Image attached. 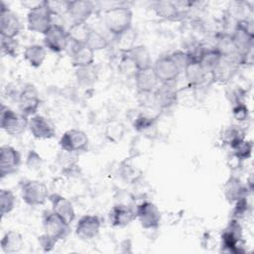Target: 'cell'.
Masks as SVG:
<instances>
[{
    "instance_id": "cell-24",
    "label": "cell",
    "mask_w": 254,
    "mask_h": 254,
    "mask_svg": "<svg viewBox=\"0 0 254 254\" xmlns=\"http://www.w3.org/2000/svg\"><path fill=\"white\" fill-rule=\"evenodd\" d=\"M183 71L185 73V78L189 87H198L202 85L206 80L207 73L196 60L190 59Z\"/></svg>"
},
{
    "instance_id": "cell-14",
    "label": "cell",
    "mask_w": 254,
    "mask_h": 254,
    "mask_svg": "<svg viewBox=\"0 0 254 254\" xmlns=\"http://www.w3.org/2000/svg\"><path fill=\"white\" fill-rule=\"evenodd\" d=\"M28 129L32 136L39 140H49L55 137V124L46 116L35 114L29 117Z\"/></svg>"
},
{
    "instance_id": "cell-30",
    "label": "cell",
    "mask_w": 254,
    "mask_h": 254,
    "mask_svg": "<svg viewBox=\"0 0 254 254\" xmlns=\"http://www.w3.org/2000/svg\"><path fill=\"white\" fill-rule=\"evenodd\" d=\"M75 78L81 86H92L98 79V69L94 64L86 66L75 67Z\"/></svg>"
},
{
    "instance_id": "cell-20",
    "label": "cell",
    "mask_w": 254,
    "mask_h": 254,
    "mask_svg": "<svg viewBox=\"0 0 254 254\" xmlns=\"http://www.w3.org/2000/svg\"><path fill=\"white\" fill-rule=\"evenodd\" d=\"M108 217L110 224L119 228L126 227L136 219L135 210L123 203L114 204L108 213Z\"/></svg>"
},
{
    "instance_id": "cell-18",
    "label": "cell",
    "mask_w": 254,
    "mask_h": 254,
    "mask_svg": "<svg viewBox=\"0 0 254 254\" xmlns=\"http://www.w3.org/2000/svg\"><path fill=\"white\" fill-rule=\"evenodd\" d=\"M94 12V4L88 0L67 1L66 15L71 24L86 23Z\"/></svg>"
},
{
    "instance_id": "cell-1",
    "label": "cell",
    "mask_w": 254,
    "mask_h": 254,
    "mask_svg": "<svg viewBox=\"0 0 254 254\" xmlns=\"http://www.w3.org/2000/svg\"><path fill=\"white\" fill-rule=\"evenodd\" d=\"M103 22L114 37L132 28L133 12L126 6H115L104 11Z\"/></svg>"
},
{
    "instance_id": "cell-16",
    "label": "cell",
    "mask_w": 254,
    "mask_h": 254,
    "mask_svg": "<svg viewBox=\"0 0 254 254\" xmlns=\"http://www.w3.org/2000/svg\"><path fill=\"white\" fill-rule=\"evenodd\" d=\"M21 31V22L15 12L1 2L0 5V34L1 37L16 38Z\"/></svg>"
},
{
    "instance_id": "cell-31",
    "label": "cell",
    "mask_w": 254,
    "mask_h": 254,
    "mask_svg": "<svg viewBox=\"0 0 254 254\" xmlns=\"http://www.w3.org/2000/svg\"><path fill=\"white\" fill-rule=\"evenodd\" d=\"M91 28L87 23L71 24L67 29L69 40L76 44H86V40Z\"/></svg>"
},
{
    "instance_id": "cell-38",
    "label": "cell",
    "mask_w": 254,
    "mask_h": 254,
    "mask_svg": "<svg viewBox=\"0 0 254 254\" xmlns=\"http://www.w3.org/2000/svg\"><path fill=\"white\" fill-rule=\"evenodd\" d=\"M18 50H19V43L16 38L1 37V51L4 55L11 58H17Z\"/></svg>"
},
{
    "instance_id": "cell-19",
    "label": "cell",
    "mask_w": 254,
    "mask_h": 254,
    "mask_svg": "<svg viewBox=\"0 0 254 254\" xmlns=\"http://www.w3.org/2000/svg\"><path fill=\"white\" fill-rule=\"evenodd\" d=\"M66 50H68L71 64L74 67L86 66L94 64L95 52H93L86 44H76L69 41Z\"/></svg>"
},
{
    "instance_id": "cell-40",
    "label": "cell",
    "mask_w": 254,
    "mask_h": 254,
    "mask_svg": "<svg viewBox=\"0 0 254 254\" xmlns=\"http://www.w3.org/2000/svg\"><path fill=\"white\" fill-rule=\"evenodd\" d=\"M124 128L123 125L120 122L117 121H112L109 122L106 126V136L111 140V141H118L120 138L123 136Z\"/></svg>"
},
{
    "instance_id": "cell-2",
    "label": "cell",
    "mask_w": 254,
    "mask_h": 254,
    "mask_svg": "<svg viewBox=\"0 0 254 254\" xmlns=\"http://www.w3.org/2000/svg\"><path fill=\"white\" fill-rule=\"evenodd\" d=\"M20 192L23 201L29 206L43 205L50 197L48 187L37 180H23L20 183Z\"/></svg>"
},
{
    "instance_id": "cell-12",
    "label": "cell",
    "mask_w": 254,
    "mask_h": 254,
    "mask_svg": "<svg viewBox=\"0 0 254 254\" xmlns=\"http://www.w3.org/2000/svg\"><path fill=\"white\" fill-rule=\"evenodd\" d=\"M152 68L160 82H174L182 72L170 54L158 58L155 63H153Z\"/></svg>"
},
{
    "instance_id": "cell-42",
    "label": "cell",
    "mask_w": 254,
    "mask_h": 254,
    "mask_svg": "<svg viewBox=\"0 0 254 254\" xmlns=\"http://www.w3.org/2000/svg\"><path fill=\"white\" fill-rule=\"evenodd\" d=\"M43 165V159L38 152L35 150H30L26 157V166L31 171L39 170Z\"/></svg>"
},
{
    "instance_id": "cell-27",
    "label": "cell",
    "mask_w": 254,
    "mask_h": 254,
    "mask_svg": "<svg viewBox=\"0 0 254 254\" xmlns=\"http://www.w3.org/2000/svg\"><path fill=\"white\" fill-rule=\"evenodd\" d=\"M0 245L4 253H18L21 251L24 245L23 236L16 230H9L3 235Z\"/></svg>"
},
{
    "instance_id": "cell-10",
    "label": "cell",
    "mask_w": 254,
    "mask_h": 254,
    "mask_svg": "<svg viewBox=\"0 0 254 254\" xmlns=\"http://www.w3.org/2000/svg\"><path fill=\"white\" fill-rule=\"evenodd\" d=\"M43 36L45 47L54 53L66 51L70 41L67 29L60 24H53Z\"/></svg>"
},
{
    "instance_id": "cell-9",
    "label": "cell",
    "mask_w": 254,
    "mask_h": 254,
    "mask_svg": "<svg viewBox=\"0 0 254 254\" xmlns=\"http://www.w3.org/2000/svg\"><path fill=\"white\" fill-rule=\"evenodd\" d=\"M42 223L45 233L58 241L66 238L70 232V224L56 214L52 209L43 212Z\"/></svg>"
},
{
    "instance_id": "cell-29",
    "label": "cell",
    "mask_w": 254,
    "mask_h": 254,
    "mask_svg": "<svg viewBox=\"0 0 254 254\" xmlns=\"http://www.w3.org/2000/svg\"><path fill=\"white\" fill-rule=\"evenodd\" d=\"M222 61L221 54L215 49H204L201 53L198 63L207 74H210Z\"/></svg>"
},
{
    "instance_id": "cell-41",
    "label": "cell",
    "mask_w": 254,
    "mask_h": 254,
    "mask_svg": "<svg viewBox=\"0 0 254 254\" xmlns=\"http://www.w3.org/2000/svg\"><path fill=\"white\" fill-rule=\"evenodd\" d=\"M232 116L238 122H244L249 118V109L242 101H236L232 107Z\"/></svg>"
},
{
    "instance_id": "cell-23",
    "label": "cell",
    "mask_w": 254,
    "mask_h": 254,
    "mask_svg": "<svg viewBox=\"0 0 254 254\" xmlns=\"http://www.w3.org/2000/svg\"><path fill=\"white\" fill-rule=\"evenodd\" d=\"M248 192L250 191L246 185L236 176H230L223 186V194L229 203H234L239 198L247 196Z\"/></svg>"
},
{
    "instance_id": "cell-4",
    "label": "cell",
    "mask_w": 254,
    "mask_h": 254,
    "mask_svg": "<svg viewBox=\"0 0 254 254\" xmlns=\"http://www.w3.org/2000/svg\"><path fill=\"white\" fill-rule=\"evenodd\" d=\"M29 118L20 112L2 104L0 112V126L10 136H19L28 128Z\"/></svg>"
},
{
    "instance_id": "cell-43",
    "label": "cell",
    "mask_w": 254,
    "mask_h": 254,
    "mask_svg": "<svg viewBox=\"0 0 254 254\" xmlns=\"http://www.w3.org/2000/svg\"><path fill=\"white\" fill-rule=\"evenodd\" d=\"M119 68L126 75H132V76H135L136 72L138 71L136 66H135V64H134V63L132 62V60L125 53L123 54V57H122V59L120 61Z\"/></svg>"
},
{
    "instance_id": "cell-25",
    "label": "cell",
    "mask_w": 254,
    "mask_h": 254,
    "mask_svg": "<svg viewBox=\"0 0 254 254\" xmlns=\"http://www.w3.org/2000/svg\"><path fill=\"white\" fill-rule=\"evenodd\" d=\"M154 12L159 18L169 21H176L182 16L181 7L173 1H156L152 6Z\"/></svg>"
},
{
    "instance_id": "cell-15",
    "label": "cell",
    "mask_w": 254,
    "mask_h": 254,
    "mask_svg": "<svg viewBox=\"0 0 254 254\" xmlns=\"http://www.w3.org/2000/svg\"><path fill=\"white\" fill-rule=\"evenodd\" d=\"M179 90L174 82H160L153 92L154 104L160 109H169L178 102Z\"/></svg>"
},
{
    "instance_id": "cell-13",
    "label": "cell",
    "mask_w": 254,
    "mask_h": 254,
    "mask_svg": "<svg viewBox=\"0 0 254 254\" xmlns=\"http://www.w3.org/2000/svg\"><path fill=\"white\" fill-rule=\"evenodd\" d=\"M21 154L10 145H3L0 148V178L16 174L21 166Z\"/></svg>"
},
{
    "instance_id": "cell-7",
    "label": "cell",
    "mask_w": 254,
    "mask_h": 254,
    "mask_svg": "<svg viewBox=\"0 0 254 254\" xmlns=\"http://www.w3.org/2000/svg\"><path fill=\"white\" fill-rule=\"evenodd\" d=\"M19 112L26 117L37 114L41 104V98L37 87L32 83H26L17 95Z\"/></svg>"
},
{
    "instance_id": "cell-46",
    "label": "cell",
    "mask_w": 254,
    "mask_h": 254,
    "mask_svg": "<svg viewBox=\"0 0 254 254\" xmlns=\"http://www.w3.org/2000/svg\"><path fill=\"white\" fill-rule=\"evenodd\" d=\"M46 3L53 15L66 13L67 1H47L46 0Z\"/></svg>"
},
{
    "instance_id": "cell-6",
    "label": "cell",
    "mask_w": 254,
    "mask_h": 254,
    "mask_svg": "<svg viewBox=\"0 0 254 254\" xmlns=\"http://www.w3.org/2000/svg\"><path fill=\"white\" fill-rule=\"evenodd\" d=\"M59 145L62 151L71 154H79L87 151L89 146V138L84 131L72 128L66 130L61 136Z\"/></svg>"
},
{
    "instance_id": "cell-37",
    "label": "cell",
    "mask_w": 254,
    "mask_h": 254,
    "mask_svg": "<svg viewBox=\"0 0 254 254\" xmlns=\"http://www.w3.org/2000/svg\"><path fill=\"white\" fill-rule=\"evenodd\" d=\"M157 116H151L145 113H140L136 116V118L134 119V129H136L139 132H144L146 130L151 129L157 121Z\"/></svg>"
},
{
    "instance_id": "cell-39",
    "label": "cell",
    "mask_w": 254,
    "mask_h": 254,
    "mask_svg": "<svg viewBox=\"0 0 254 254\" xmlns=\"http://www.w3.org/2000/svg\"><path fill=\"white\" fill-rule=\"evenodd\" d=\"M249 209H250V206H249L247 196L241 197L234 202V208L232 211L231 218H234V219H237L240 221V219L244 218L248 214Z\"/></svg>"
},
{
    "instance_id": "cell-35",
    "label": "cell",
    "mask_w": 254,
    "mask_h": 254,
    "mask_svg": "<svg viewBox=\"0 0 254 254\" xmlns=\"http://www.w3.org/2000/svg\"><path fill=\"white\" fill-rule=\"evenodd\" d=\"M245 139V131L238 125L229 126L223 133V141L231 148L238 142Z\"/></svg>"
},
{
    "instance_id": "cell-45",
    "label": "cell",
    "mask_w": 254,
    "mask_h": 254,
    "mask_svg": "<svg viewBox=\"0 0 254 254\" xmlns=\"http://www.w3.org/2000/svg\"><path fill=\"white\" fill-rule=\"evenodd\" d=\"M38 241H39V245L41 246V248L43 249L44 252L52 251L55 248L56 244L58 243L57 239L53 238L52 236H50V235H48L46 233L40 235L38 237Z\"/></svg>"
},
{
    "instance_id": "cell-8",
    "label": "cell",
    "mask_w": 254,
    "mask_h": 254,
    "mask_svg": "<svg viewBox=\"0 0 254 254\" xmlns=\"http://www.w3.org/2000/svg\"><path fill=\"white\" fill-rule=\"evenodd\" d=\"M230 38L239 56L253 49L254 33L252 28V22L248 20L239 21L235 25V28L230 35Z\"/></svg>"
},
{
    "instance_id": "cell-3",
    "label": "cell",
    "mask_w": 254,
    "mask_h": 254,
    "mask_svg": "<svg viewBox=\"0 0 254 254\" xmlns=\"http://www.w3.org/2000/svg\"><path fill=\"white\" fill-rule=\"evenodd\" d=\"M53 14L46 0L40 1L27 13V27L31 32L44 34L53 25Z\"/></svg>"
},
{
    "instance_id": "cell-28",
    "label": "cell",
    "mask_w": 254,
    "mask_h": 254,
    "mask_svg": "<svg viewBox=\"0 0 254 254\" xmlns=\"http://www.w3.org/2000/svg\"><path fill=\"white\" fill-rule=\"evenodd\" d=\"M46 56V49L39 44L27 46L23 54L25 61L33 67H40L44 64Z\"/></svg>"
},
{
    "instance_id": "cell-32",
    "label": "cell",
    "mask_w": 254,
    "mask_h": 254,
    "mask_svg": "<svg viewBox=\"0 0 254 254\" xmlns=\"http://www.w3.org/2000/svg\"><path fill=\"white\" fill-rule=\"evenodd\" d=\"M231 153L232 156L239 162H243L245 160H248L251 155H252V151H253V143L250 140H247L246 138L240 142H238L237 144H235L234 146H232L231 148Z\"/></svg>"
},
{
    "instance_id": "cell-21",
    "label": "cell",
    "mask_w": 254,
    "mask_h": 254,
    "mask_svg": "<svg viewBox=\"0 0 254 254\" xmlns=\"http://www.w3.org/2000/svg\"><path fill=\"white\" fill-rule=\"evenodd\" d=\"M134 78L137 90L140 94H152L160 84L152 66L138 70Z\"/></svg>"
},
{
    "instance_id": "cell-26",
    "label": "cell",
    "mask_w": 254,
    "mask_h": 254,
    "mask_svg": "<svg viewBox=\"0 0 254 254\" xmlns=\"http://www.w3.org/2000/svg\"><path fill=\"white\" fill-rule=\"evenodd\" d=\"M125 54H127L129 58L132 60L137 70L151 67L153 64L151 55L148 49L143 45H136Z\"/></svg>"
},
{
    "instance_id": "cell-17",
    "label": "cell",
    "mask_w": 254,
    "mask_h": 254,
    "mask_svg": "<svg viewBox=\"0 0 254 254\" xmlns=\"http://www.w3.org/2000/svg\"><path fill=\"white\" fill-rule=\"evenodd\" d=\"M101 227V220L96 214H84L75 224V234L81 240H91L95 238Z\"/></svg>"
},
{
    "instance_id": "cell-22",
    "label": "cell",
    "mask_w": 254,
    "mask_h": 254,
    "mask_svg": "<svg viewBox=\"0 0 254 254\" xmlns=\"http://www.w3.org/2000/svg\"><path fill=\"white\" fill-rule=\"evenodd\" d=\"M49 200L52 205V210L56 214L61 216L69 224L74 220L75 211L71 201L68 198L59 193H53L50 194Z\"/></svg>"
},
{
    "instance_id": "cell-33",
    "label": "cell",
    "mask_w": 254,
    "mask_h": 254,
    "mask_svg": "<svg viewBox=\"0 0 254 254\" xmlns=\"http://www.w3.org/2000/svg\"><path fill=\"white\" fill-rule=\"evenodd\" d=\"M137 39V34L136 31H134L133 28H130L129 30L123 32L122 34L118 35L115 37V42L118 47V49L122 53H127L130 51L135 45Z\"/></svg>"
},
{
    "instance_id": "cell-11",
    "label": "cell",
    "mask_w": 254,
    "mask_h": 254,
    "mask_svg": "<svg viewBox=\"0 0 254 254\" xmlns=\"http://www.w3.org/2000/svg\"><path fill=\"white\" fill-rule=\"evenodd\" d=\"M136 219L144 229L153 230L160 226L162 214L158 206L152 201H142L135 209Z\"/></svg>"
},
{
    "instance_id": "cell-34",
    "label": "cell",
    "mask_w": 254,
    "mask_h": 254,
    "mask_svg": "<svg viewBox=\"0 0 254 254\" xmlns=\"http://www.w3.org/2000/svg\"><path fill=\"white\" fill-rule=\"evenodd\" d=\"M16 205V197L11 190L2 189L0 190V212L1 216L9 214L13 211Z\"/></svg>"
},
{
    "instance_id": "cell-44",
    "label": "cell",
    "mask_w": 254,
    "mask_h": 254,
    "mask_svg": "<svg viewBox=\"0 0 254 254\" xmlns=\"http://www.w3.org/2000/svg\"><path fill=\"white\" fill-rule=\"evenodd\" d=\"M170 56L176 62V64L179 65V67L181 68L182 71L184 70L186 65L189 64V62L190 61V55L184 51H175L172 54H170Z\"/></svg>"
},
{
    "instance_id": "cell-5",
    "label": "cell",
    "mask_w": 254,
    "mask_h": 254,
    "mask_svg": "<svg viewBox=\"0 0 254 254\" xmlns=\"http://www.w3.org/2000/svg\"><path fill=\"white\" fill-rule=\"evenodd\" d=\"M242 226L239 220L231 218L228 224L221 232V249L227 253H243L241 242H242Z\"/></svg>"
},
{
    "instance_id": "cell-36",
    "label": "cell",
    "mask_w": 254,
    "mask_h": 254,
    "mask_svg": "<svg viewBox=\"0 0 254 254\" xmlns=\"http://www.w3.org/2000/svg\"><path fill=\"white\" fill-rule=\"evenodd\" d=\"M86 45L93 51V52H97V51H101L103 49H106L109 45L108 40L105 38V36H103L100 32L91 29L87 40H86Z\"/></svg>"
}]
</instances>
